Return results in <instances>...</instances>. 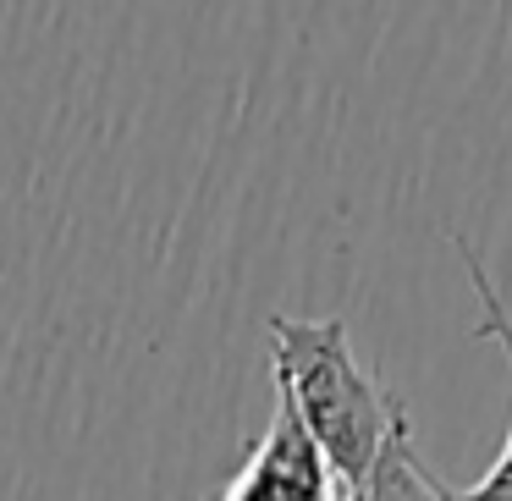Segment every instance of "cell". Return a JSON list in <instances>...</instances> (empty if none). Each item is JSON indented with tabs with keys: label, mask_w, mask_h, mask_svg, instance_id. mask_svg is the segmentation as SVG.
Here are the masks:
<instances>
[{
	"label": "cell",
	"mask_w": 512,
	"mask_h": 501,
	"mask_svg": "<svg viewBox=\"0 0 512 501\" xmlns=\"http://www.w3.org/2000/svg\"><path fill=\"white\" fill-rule=\"evenodd\" d=\"M232 501H331V496H325L320 452H314V441L298 430V419L287 413V402H281V397H276L270 435L259 441L248 474L237 479Z\"/></svg>",
	"instance_id": "cell-2"
},
{
	"label": "cell",
	"mask_w": 512,
	"mask_h": 501,
	"mask_svg": "<svg viewBox=\"0 0 512 501\" xmlns=\"http://www.w3.org/2000/svg\"><path fill=\"white\" fill-rule=\"evenodd\" d=\"M270 375L276 397L314 441L325 474L364 496L369 474L380 468L386 446L402 435V408L358 369L353 336L342 320H292L270 314Z\"/></svg>",
	"instance_id": "cell-1"
},
{
	"label": "cell",
	"mask_w": 512,
	"mask_h": 501,
	"mask_svg": "<svg viewBox=\"0 0 512 501\" xmlns=\"http://www.w3.org/2000/svg\"><path fill=\"white\" fill-rule=\"evenodd\" d=\"M452 248L463 254V270H468V287H474V298H479V309H485V325H479V336H490V342H501V353H507V364H512V314H507V303H501V292L490 287V276H485V265H479V254L463 243V237H452ZM490 468H512V430H507V446H501V457Z\"/></svg>",
	"instance_id": "cell-3"
}]
</instances>
